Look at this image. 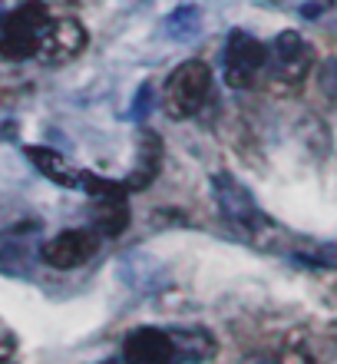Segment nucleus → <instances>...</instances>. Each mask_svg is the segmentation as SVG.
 <instances>
[{
	"label": "nucleus",
	"instance_id": "6ab92c4d",
	"mask_svg": "<svg viewBox=\"0 0 337 364\" xmlns=\"http://www.w3.org/2000/svg\"><path fill=\"white\" fill-rule=\"evenodd\" d=\"M0 364H13V361H0Z\"/></svg>",
	"mask_w": 337,
	"mask_h": 364
},
{
	"label": "nucleus",
	"instance_id": "6e6552de",
	"mask_svg": "<svg viewBox=\"0 0 337 364\" xmlns=\"http://www.w3.org/2000/svg\"><path fill=\"white\" fill-rule=\"evenodd\" d=\"M123 361L126 364H175L179 351H175L172 331L136 328L133 335H126L123 341Z\"/></svg>",
	"mask_w": 337,
	"mask_h": 364
},
{
	"label": "nucleus",
	"instance_id": "f3484780",
	"mask_svg": "<svg viewBox=\"0 0 337 364\" xmlns=\"http://www.w3.org/2000/svg\"><path fill=\"white\" fill-rule=\"evenodd\" d=\"M17 351V335L0 321V361H10V355Z\"/></svg>",
	"mask_w": 337,
	"mask_h": 364
},
{
	"label": "nucleus",
	"instance_id": "7ed1b4c3",
	"mask_svg": "<svg viewBox=\"0 0 337 364\" xmlns=\"http://www.w3.org/2000/svg\"><path fill=\"white\" fill-rule=\"evenodd\" d=\"M268 67V47L248 30H231L225 37V83L231 90H248Z\"/></svg>",
	"mask_w": 337,
	"mask_h": 364
},
{
	"label": "nucleus",
	"instance_id": "2eb2a0df",
	"mask_svg": "<svg viewBox=\"0 0 337 364\" xmlns=\"http://www.w3.org/2000/svg\"><path fill=\"white\" fill-rule=\"evenodd\" d=\"M318 87L331 103H337V57H328L318 70Z\"/></svg>",
	"mask_w": 337,
	"mask_h": 364
},
{
	"label": "nucleus",
	"instance_id": "f03ea898",
	"mask_svg": "<svg viewBox=\"0 0 337 364\" xmlns=\"http://www.w3.org/2000/svg\"><path fill=\"white\" fill-rule=\"evenodd\" d=\"M212 93V70L205 60H185L165 80V113L175 119L195 116Z\"/></svg>",
	"mask_w": 337,
	"mask_h": 364
},
{
	"label": "nucleus",
	"instance_id": "ddd939ff",
	"mask_svg": "<svg viewBox=\"0 0 337 364\" xmlns=\"http://www.w3.org/2000/svg\"><path fill=\"white\" fill-rule=\"evenodd\" d=\"M202 30V10L195 4H179V7L165 17V37L179 40V43H189V40L199 37Z\"/></svg>",
	"mask_w": 337,
	"mask_h": 364
},
{
	"label": "nucleus",
	"instance_id": "9d476101",
	"mask_svg": "<svg viewBox=\"0 0 337 364\" xmlns=\"http://www.w3.org/2000/svg\"><path fill=\"white\" fill-rule=\"evenodd\" d=\"M23 153H27V159L37 166L40 173L50 176L57 186H63V189H79L83 169H73L67 156H60L57 149H50V146H27Z\"/></svg>",
	"mask_w": 337,
	"mask_h": 364
},
{
	"label": "nucleus",
	"instance_id": "dca6fc26",
	"mask_svg": "<svg viewBox=\"0 0 337 364\" xmlns=\"http://www.w3.org/2000/svg\"><path fill=\"white\" fill-rule=\"evenodd\" d=\"M149 106H153V87L149 83H143V87L136 90V100H133V109H129V119H143L145 113H149Z\"/></svg>",
	"mask_w": 337,
	"mask_h": 364
},
{
	"label": "nucleus",
	"instance_id": "39448f33",
	"mask_svg": "<svg viewBox=\"0 0 337 364\" xmlns=\"http://www.w3.org/2000/svg\"><path fill=\"white\" fill-rule=\"evenodd\" d=\"M268 63L278 80H288L291 87H298L301 80L311 73V67H314V47L301 37L298 30H284L271 43Z\"/></svg>",
	"mask_w": 337,
	"mask_h": 364
},
{
	"label": "nucleus",
	"instance_id": "423d86ee",
	"mask_svg": "<svg viewBox=\"0 0 337 364\" xmlns=\"http://www.w3.org/2000/svg\"><path fill=\"white\" fill-rule=\"evenodd\" d=\"M99 252V235L89 229H63L57 232L53 239L43 245V262H47L50 269L57 272H70V269H79V265H87L93 255Z\"/></svg>",
	"mask_w": 337,
	"mask_h": 364
},
{
	"label": "nucleus",
	"instance_id": "9b49d317",
	"mask_svg": "<svg viewBox=\"0 0 337 364\" xmlns=\"http://www.w3.org/2000/svg\"><path fill=\"white\" fill-rule=\"evenodd\" d=\"M129 202L126 196H109V199H96V212H93V222H96V232L116 239L129 229Z\"/></svg>",
	"mask_w": 337,
	"mask_h": 364
},
{
	"label": "nucleus",
	"instance_id": "a211bd4d",
	"mask_svg": "<svg viewBox=\"0 0 337 364\" xmlns=\"http://www.w3.org/2000/svg\"><path fill=\"white\" fill-rule=\"evenodd\" d=\"M321 4H324V7H331V4H334V0H321Z\"/></svg>",
	"mask_w": 337,
	"mask_h": 364
},
{
	"label": "nucleus",
	"instance_id": "f257e3e1",
	"mask_svg": "<svg viewBox=\"0 0 337 364\" xmlns=\"http://www.w3.org/2000/svg\"><path fill=\"white\" fill-rule=\"evenodd\" d=\"M47 27H50L47 4H40V0L20 4V7L10 10L7 17H4V23H0V57L10 60V63L37 57L40 40H43Z\"/></svg>",
	"mask_w": 337,
	"mask_h": 364
},
{
	"label": "nucleus",
	"instance_id": "f8f14e48",
	"mask_svg": "<svg viewBox=\"0 0 337 364\" xmlns=\"http://www.w3.org/2000/svg\"><path fill=\"white\" fill-rule=\"evenodd\" d=\"M172 341H175V351H179V361H185V364L205 361V358L215 355L212 335H205V331H199V328H182V331H172Z\"/></svg>",
	"mask_w": 337,
	"mask_h": 364
},
{
	"label": "nucleus",
	"instance_id": "20e7f679",
	"mask_svg": "<svg viewBox=\"0 0 337 364\" xmlns=\"http://www.w3.org/2000/svg\"><path fill=\"white\" fill-rule=\"evenodd\" d=\"M212 192H215V199H219V209L225 212V219L231 225H238L245 232H258L261 225H268V219H265L261 205L255 202V196L235 176H215Z\"/></svg>",
	"mask_w": 337,
	"mask_h": 364
},
{
	"label": "nucleus",
	"instance_id": "1a4fd4ad",
	"mask_svg": "<svg viewBox=\"0 0 337 364\" xmlns=\"http://www.w3.org/2000/svg\"><path fill=\"white\" fill-rule=\"evenodd\" d=\"M159 166H162V139L153 129H143L136 146V169L126 179V189H145L159 176Z\"/></svg>",
	"mask_w": 337,
	"mask_h": 364
},
{
	"label": "nucleus",
	"instance_id": "4468645a",
	"mask_svg": "<svg viewBox=\"0 0 337 364\" xmlns=\"http://www.w3.org/2000/svg\"><path fill=\"white\" fill-rule=\"evenodd\" d=\"M275 364H314V351H311L308 341H301L298 335H291L281 341Z\"/></svg>",
	"mask_w": 337,
	"mask_h": 364
},
{
	"label": "nucleus",
	"instance_id": "0eeeda50",
	"mask_svg": "<svg viewBox=\"0 0 337 364\" xmlns=\"http://www.w3.org/2000/svg\"><path fill=\"white\" fill-rule=\"evenodd\" d=\"M89 43V33L87 27L73 17H63V20H50L47 33L40 40V50L37 57L50 67H60V63H70L73 57H79Z\"/></svg>",
	"mask_w": 337,
	"mask_h": 364
}]
</instances>
